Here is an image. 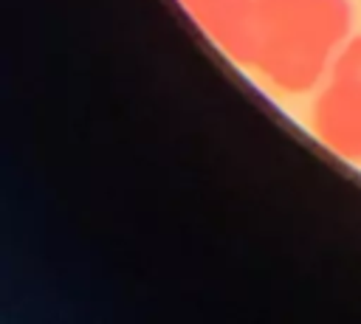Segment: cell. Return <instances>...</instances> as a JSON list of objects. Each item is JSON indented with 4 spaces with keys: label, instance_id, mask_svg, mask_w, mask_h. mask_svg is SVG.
Returning <instances> with one entry per match:
<instances>
[{
    "label": "cell",
    "instance_id": "6da1fadb",
    "mask_svg": "<svg viewBox=\"0 0 361 324\" xmlns=\"http://www.w3.org/2000/svg\"><path fill=\"white\" fill-rule=\"evenodd\" d=\"M347 0H257L254 70L285 93L316 87L350 31Z\"/></svg>",
    "mask_w": 361,
    "mask_h": 324
},
{
    "label": "cell",
    "instance_id": "7a4b0ae2",
    "mask_svg": "<svg viewBox=\"0 0 361 324\" xmlns=\"http://www.w3.org/2000/svg\"><path fill=\"white\" fill-rule=\"evenodd\" d=\"M310 121L327 149L347 161H361V85L330 76L313 101Z\"/></svg>",
    "mask_w": 361,
    "mask_h": 324
},
{
    "label": "cell",
    "instance_id": "3957f363",
    "mask_svg": "<svg viewBox=\"0 0 361 324\" xmlns=\"http://www.w3.org/2000/svg\"><path fill=\"white\" fill-rule=\"evenodd\" d=\"M186 14L220 45L234 62L254 65L257 45V0H178Z\"/></svg>",
    "mask_w": 361,
    "mask_h": 324
},
{
    "label": "cell",
    "instance_id": "277c9868",
    "mask_svg": "<svg viewBox=\"0 0 361 324\" xmlns=\"http://www.w3.org/2000/svg\"><path fill=\"white\" fill-rule=\"evenodd\" d=\"M330 76L347 79L353 85H361V34L347 39L344 48L336 54V59L330 65Z\"/></svg>",
    "mask_w": 361,
    "mask_h": 324
}]
</instances>
